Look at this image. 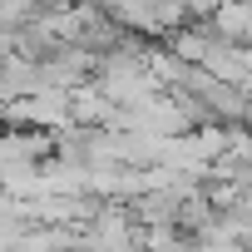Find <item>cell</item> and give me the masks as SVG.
<instances>
[{
	"mask_svg": "<svg viewBox=\"0 0 252 252\" xmlns=\"http://www.w3.org/2000/svg\"><path fill=\"white\" fill-rule=\"evenodd\" d=\"M208 25L227 45H252V0H218Z\"/></svg>",
	"mask_w": 252,
	"mask_h": 252,
	"instance_id": "obj_1",
	"label": "cell"
},
{
	"mask_svg": "<svg viewBox=\"0 0 252 252\" xmlns=\"http://www.w3.org/2000/svg\"><path fill=\"white\" fill-rule=\"evenodd\" d=\"M237 242H242V252H252V218L237 227Z\"/></svg>",
	"mask_w": 252,
	"mask_h": 252,
	"instance_id": "obj_2",
	"label": "cell"
}]
</instances>
